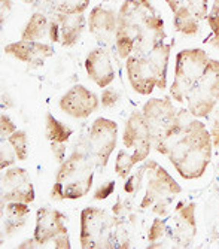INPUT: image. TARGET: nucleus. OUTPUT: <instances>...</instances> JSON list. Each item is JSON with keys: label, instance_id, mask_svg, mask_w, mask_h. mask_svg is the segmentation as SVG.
Listing matches in <instances>:
<instances>
[{"label": "nucleus", "instance_id": "obj_43", "mask_svg": "<svg viewBox=\"0 0 219 249\" xmlns=\"http://www.w3.org/2000/svg\"><path fill=\"white\" fill-rule=\"evenodd\" d=\"M164 2L168 5V8L171 9V12H176L179 9V6L184 3V0H164Z\"/></svg>", "mask_w": 219, "mask_h": 249}, {"label": "nucleus", "instance_id": "obj_40", "mask_svg": "<svg viewBox=\"0 0 219 249\" xmlns=\"http://www.w3.org/2000/svg\"><path fill=\"white\" fill-rule=\"evenodd\" d=\"M51 42H60V24L58 21L54 18L50 21V37H48Z\"/></svg>", "mask_w": 219, "mask_h": 249}, {"label": "nucleus", "instance_id": "obj_33", "mask_svg": "<svg viewBox=\"0 0 219 249\" xmlns=\"http://www.w3.org/2000/svg\"><path fill=\"white\" fill-rule=\"evenodd\" d=\"M207 24L210 27L212 36H210V39L206 40V43L210 45V47L215 48V50H219V14L209 12V15H207Z\"/></svg>", "mask_w": 219, "mask_h": 249}, {"label": "nucleus", "instance_id": "obj_12", "mask_svg": "<svg viewBox=\"0 0 219 249\" xmlns=\"http://www.w3.org/2000/svg\"><path fill=\"white\" fill-rule=\"evenodd\" d=\"M21 201L32 205L34 201V185L23 167H8L2 176V203Z\"/></svg>", "mask_w": 219, "mask_h": 249}, {"label": "nucleus", "instance_id": "obj_6", "mask_svg": "<svg viewBox=\"0 0 219 249\" xmlns=\"http://www.w3.org/2000/svg\"><path fill=\"white\" fill-rule=\"evenodd\" d=\"M212 58L204 50L191 48L182 50L176 55V64H174V79L170 87V97L184 103L192 85L200 79L203 72Z\"/></svg>", "mask_w": 219, "mask_h": 249}, {"label": "nucleus", "instance_id": "obj_37", "mask_svg": "<svg viewBox=\"0 0 219 249\" xmlns=\"http://www.w3.org/2000/svg\"><path fill=\"white\" fill-rule=\"evenodd\" d=\"M112 212L117 218H127V216H131L130 212H131V206L128 201H122L121 198L115 203L112 206Z\"/></svg>", "mask_w": 219, "mask_h": 249}, {"label": "nucleus", "instance_id": "obj_26", "mask_svg": "<svg viewBox=\"0 0 219 249\" xmlns=\"http://www.w3.org/2000/svg\"><path fill=\"white\" fill-rule=\"evenodd\" d=\"M136 164H139V161L133 152L127 148L119 149L117 160H115V173L118 175V178L127 179L131 175V170H133Z\"/></svg>", "mask_w": 219, "mask_h": 249}, {"label": "nucleus", "instance_id": "obj_31", "mask_svg": "<svg viewBox=\"0 0 219 249\" xmlns=\"http://www.w3.org/2000/svg\"><path fill=\"white\" fill-rule=\"evenodd\" d=\"M182 5H185V8L199 21L207 19V15H209V0H184Z\"/></svg>", "mask_w": 219, "mask_h": 249}, {"label": "nucleus", "instance_id": "obj_8", "mask_svg": "<svg viewBox=\"0 0 219 249\" xmlns=\"http://www.w3.org/2000/svg\"><path fill=\"white\" fill-rule=\"evenodd\" d=\"M146 188L140 209H151L158 200L173 198L182 193V187L155 160H146Z\"/></svg>", "mask_w": 219, "mask_h": 249}, {"label": "nucleus", "instance_id": "obj_45", "mask_svg": "<svg viewBox=\"0 0 219 249\" xmlns=\"http://www.w3.org/2000/svg\"><path fill=\"white\" fill-rule=\"evenodd\" d=\"M21 2H24V3H29V5H30V3L34 2V0H21Z\"/></svg>", "mask_w": 219, "mask_h": 249}, {"label": "nucleus", "instance_id": "obj_10", "mask_svg": "<svg viewBox=\"0 0 219 249\" xmlns=\"http://www.w3.org/2000/svg\"><path fill=\"white\" fill-rule=\"evenodd\" d=\"M122 145L135 154L139 163L148 160L149 152L152 149V141L149 125L142 110H133L127 118L122 133Z\"/></svg>", "mask_w": 219, "mask_h": 249}, {"label": "nucleus", "instance_id": "obj_44", "mask_svg": "<svg viewBox=\"0 0 219 249\" xmlns=\"http://www.w3.org/2000/svg\"><path fill=\"white\" fill-rule=\"evenodd\" d=\"M18 248H40V245H39V243L34 240V237H33V239H27L26 242L19 243Z\"/></svg>", "mask_w": 219, "mask_h": 249}, {"label": "nucleus", "instance_id": "obj_1", "mask_svg": "<svg viewBox=\"0 0 219 249\" xmlns=\"http://www.w3.org/2000/svg\"><path fill=\"white\" fill-rule=\"evenodd\" d=\"M212 151L210 131L199 118H195L186 124L167 158L182 179L192 180L204 175L212 160Z\"/></svg>", "mask_w": 219, "mask_h": 249}, {"label": "nucleus", "instance_id": "obj_19", "mask_svg": "<svg viewBox=\"0 0 219 249\" xmlns=\"http://www.w3.org/2000/svg\"><path fill=\"white\" fill-rule=\"evenodd\" d=\"M164 39H166L164 19L157 12L155 15L148 18V21L137 33L133 47V54L131 55H148L155 47L163 43Z\"/></svg>", "mask_w": 219, "mask_h": 249}, {"label": "nucleus", "instance_id": "obj_39", "mask_svg": "<svg viewBox=\"0 0 219 249\" xmlns=\"http://www.w3.org/2000/svg\"><path fill=\"white\" fill-rule=\"evenodd\" d=\"M50 246L52 248H58V249H69L70 248V239H69V233L67 234H63V236H58L57 239H54Z\"/></svg>", "mask_w": 219, "mask_h": 249}, {"label": "nucleus", "instance_id": "obj_14", "mask_svg": "<svg viewBox=\"0 0 219 249\" xmlns=\"http://www.w3.org/2000/svg\"><path fill=\"white\" fill-rule=\"evenodd\" d=\"M67 234L66 215L52 208H40L36 212V229L33 233L34 240L42 246H50V243L58 236Z\"/></svg>", "mask_w": 219, "mask_h": 249}, {"label": "nucleus", "instance_id": "obj_7", "mask_svg": "<svg viewBox=\"0 0 219 249\" xmlns=\"http://www.w3.org/2000/svg\"><path fill=\"white\" fill-rule=\"evenodd\" d=\"M186 106L194 118H207L219 102V61L210 60L206 71L186 96Z\"/></svg>", "mask_w": 219, "mask_h": 249}, {"label": "nucleus", "instance_id": "obj_4", "mask_svg": "<svg viewBox=\"0 0 219 249\" xmlns=\"http://www.w3.org/2000/svg\"><path fill=\"white\" fill-rule=\"evenodd\" d=\"M158 11L151 0H125L118 11V26L115 35V50L122 60L133 54L135 40L143 24Z\"/></svg>", "mask_w": 219, "mask_h": 249}, {"label": "nucleus", "instance_id": "obj_28", "mask_svg": "<svg viewBox=\"0 0 219 249\" xmlns=\"http://www.w3.org/2000/svg\"><path fill=\"white\" fill-rule=\"evenodd\" d=\"M15 154H17V158L19 161H26L27 160V155H29V139H27V133L24 130H17L15 133H12L9 138L6 139Z\"/></svg>", "mask_w": 219, "mask_h": 249}, {"label": "nucleus", "instance_id": "obj_25", "mask_svg": "<svg viewBox=\"0 0 219 249\" xmlns=\"http://www.w3.org/2000/svg\"><path fill=\"white\" fill-rule=\"evenodd\" d=\"M72 133L73 131L70 127H67L63 121H58L51 112H48L47 118H45V136L50 141V143H66L67 145Z\"/></svg>", "mask_w": 219, "mask_h": 249}, {"label": "nucleus", "instance_id": "obj_18", "mask_svg": "<svg viewBox=\"0 0 219 249\" xmlns=\"http://www.w3.org/2000/svg\"><path fill=\"white\" fill-rule=\"evenodd\" d=\"M85 71L88 78L100 88H107L115 79V69L107 51L101 47L88 53L85 58Z\"/></svg>", "mask_w": 219, "mask_h": 249}, {"label": "nucleus", "instance_id": "obj_5", "mask_svg": "<svg viewBox=\"0 0 219 249\" xmlns=\"http://www.w3.org/2000/svg\"><path fill=\"white\" fill-rule=\"evenodd\" d=\"M118 218L104 209L88 206L79 216V242L84 249L115 248V229Z\"/></svg>", "mask_w": 219, "mask_h": 249}, {"label": "nucleus", "instance_id": "obj_41", "mask_svg": "<svg viewBox=\"0 0 219 249\" xmlns=\"http://www.w3.org/2000/svg\"><path fill=\"white\" fill-rule=\"evenodd\" d=\"M210 139L213 148H219V120H213L210 125Z\"/></svg>", "mask_w": 219, "mask_h": 249}, {"label": "nucleus", "instance_id": "obj_35", "mask_svg": "<svg viewBox=\"0 0 219 249\" xmlns=\"http://www.w3.org/2000/svg\"><path fill=\"white\" fill-rule=\"evenodd\" d=\"M15 131H17L15 123L8 115L2 114V117H0V136H2V141H6Z\"/></svg>", "mask_w": 219, "mask_h": 249}, {"label": "nucleus", "instance_id": "obj_2", "mask_svg": "<svg viewBox=\"0 0 219 249\" xmlns=\"http://www.w3.org/2000/svg\"><path fill=\"white\" fill-rule=\"evenodd\" d=\"M151 130L152 148L158 154L168 155L186 124L192 120L188 109H176L173 99L151 97L142 107Z\"/></svg>", "mask_w": 219, "mask_h": 249}, {"label": "nucleus", "instance_id": "obj_27", "mask_svg": "<svg viewBox=\"0 0 219 249\" xmlns=\"http://www.w3.org/2000/svg\"><path fill=\"white\" fill-rule=\"evenodd\" d=\"M167 233V224L161 216H155L154 221H152L151 227L148 230V240L149 245L148 248H161L164 246L163 239Z\"/></svg>", "mask_w": 219, "mask_h": 249}, {"label": "nucleus", "instance_id": "obj_13", "mask_svg": "<svg viewBox=\"0 0 219 249\" xmlns=\"http://www.w3.org/2000/svg\"><path fill=\"white\" fill-rule=\"evenodd\" d=\"M195 209L197 205L192 203L179 201L178 206L174 208L173 213V225L167 230L171 242L174 246L188 248L192 245L195 234H197V221H195Z\"/></svg>", "mask_w": 219, "mask_h": 249}, {"label": "nucleus", "instance_id": "obj_34", "mask_svg": "<svg viewBox=\"0 0 219 249\" xmlns=\"http://www.w3.org/2000/svg\"><path fill=\"white\" fill-rule=\"evenodd\" d=\"M100 97H101V99H100L101 106H103L104 109H111V107H114V106L118 103V100H119V93L117 91V89H114V88H104Z\"/></svg>", "mask_w": 219, "mask_h": 249}, {"label": "nucleus", "instance_id": "obj_21", "mask_svg": "<svg viewBox=\"0 0 219 249\" xmlns=\"http://www.w3.org/2000/svg\"><path fill=\"white\" fill-rule=\"evenodd\" d=\"M170 53H171V43L163 42L146 55L157 78V88L161 89V91L167 88V71H168Z\"/></svg>", "mask_w": 219, "mask_h": 249}, {"label": "nucleus", "instance_id": "obj_15", "mask_svg": "<svg viewBox=\"0 0 219 249\" xmlns=\"http://www.w3.org/2000/svg\"><path fill=\"white\" fill-rule=\"evenodd\" d=\"M127 76L131 88L142 96H151L157 88V78L146 55H130L125 60Z\"/></svg>", "mask_w": 219, "mask_h": 249}, {"label": "nucleus", "instance_id": "obj_11", "mask_svg": "<svg viewBox=\"0 0 219 249\" xmlns=\"http://www.w3.org/2000/svg\"><path fill=\"white\" fill-rule=\"evenodd\" d=\"M61 112L75 120L88 118L96 110H99V96L84 85H73L66 91L58 102Z\"/></svg>", "mask_w": 219, "mask_h": 249}, {"label": "nucleus", "instance_id": "obj_23", "mask_svg": "<svg viewBox=\"0 0 219 249\" xmlns=\"http://www.w3.org/2000/svg\"><path fill=\"white\" fill-rule=\"evenodd\" d=\"M45 37H50V19L43 14L36 12L29 18L23 33H21V39L42 42V39Z\"/></svg>", "mask_w": 219, "mask_h": 249}, {"label": "nucleus", "instance_id": "obj_24", "mask_svg": "<svg viewBox=\"0 0 219 249\" xmlns=\"http://www.w3.org/2000/svg\"><path fill=\"white\" fill-rule=\"evenodd\" d=\"M200 22L186 8L181 5L176 12H173V27L184 36H197L200 33Z\"/></svg>", "mask_w": 219, "mask_h": 249}, {"label": "nucleus", "instance_id": "obj_9", "mask_svg": "<svg viewBox=\"0 0 219 249\" xmlns=\"http://www.w3.org/2000/svg\"><path fill=\"white\" fill-rule=\"evenodd\" d=\"M85 141L96 161V166L99 169H104L117 146L118 124L112 120L100 117L93 123Z\"/></svg>", "mask_w": 219, "mask_h": 249}, {"label": "nucleus", "instance_id": "obj_3", "mask_svg": "<svg viewBox=\"0 0 219 249\" xmlns=\"http://www.w3.org/2000/svg\"><path fill=\"white\" fill-rule=\"evenodd\" d=\"M94 167H97L96 161L85 141L60 164L50 194L51 198L63 201L85 197L91 191L94 182Z\"/></svg>", "mask_w": 219, "mask_h": 249}, {"label": "nucleus", "instance_id": "obj_36", "mask_svg": "<svg viewBox=\"0 0 219 249\" xmlns=\"http://www.w3.org/2000/svg\"><path fill=\"white\" fill-rule=\"evenodd\" d=\"M115 191V180H109V182H104L103 185H100L96 193H94V200H106L109 196H111L112 193Z\"/></svg>", "mask_w": 219, "mask_h": 249}, {"label": "nucleus", "instance_id": "obj_20", "mask_svg": "<svg viewBox=\"0 0 219 249\" xmlns=\"http://www.w3.org/2000/svg\"><path fill=\"white\" fill-rule=\"evenodd\" d=\"M55 19L60 24V43L64 48H70L81 39L86 19L84 14H58L55 15Z\"/></svg>", "mask_w": 219, "mask_h": 249}, {"label": "nucleus", "instance_id": "obj_16", "mask_svg": "<svg viewBox=\"0 0 219 249\" xmlns=\"http://www.w3.org/2000/svg\"><path fill=\"white\" fill-rule=\"evenodd\" d=\"M117 26H118V12L100 5L91 9V14L88 17V29L90 33L103 47H107V45H114L115 47Z\"/></svg>", "mask_w": 219, "mask_h": 249}, {"label": "nucleus", "instance_id": "obj_29", "mask_svg": "<svg viewBox=\"0 0 219 249\" xmlns=\"http://www.w3.org/2000/svg\"><path fill=\"white\" fill-rule=\"evenodd\" d=\"M91 0H54V8L58 14H84Z\"/></svg>", "mask_w": 219, "mask_h": 249}, {"label": "nucleus", "instance_id": "obj_38", "mask_svg": "<svg viewBox=\"0 0 219 249\" xmlns=\"http://www.w3.org/2000/svg\"><path fill=\"white\" fill-rule=\"evenodd\" d=\"M170 205H171V198H163V200H158L155 205L151 208V211L157 216H166L168 213Z\"/></svg>", "mask_w": 219, "mask_h": 249}, {"label": "nucleus", "instance_id": "obj_22", "mask_svg": "<svg viewBox=\"0 0 219 249\" xmlns=\"http://www.w3.org/2000/svg\"><path fill=\"white\" fill-rule=\"evenodd\" d=\"M30 215V208L26 203L9 201L3 203V227L8 234L24 227Z\"/></svg>", "mask_w": 219, "mask_h": 249}, {"label": "nucleus", "instance_id": "obj_30", "mask_svg": "<svg viewBox=\"0 0 219 249\" xmlns=\"http://www.w3.org/2000/svg\"><path fill=\"white\" fill-rule=\"evenodd\" d=\"M146 160L143 161V164L133 173V175H130L127 179H125V184H124V191L127 194H136L137 191L142 190L143 187V180L146 178Z\"/></svg>", "mask_w": 219, "mask_h": 249}, {"label": "nucleus", "instance_id": "obj_32", "mask_svg": "<svg viewBox=\"0 0 219 249\" xmlns=\"http://www.w3.org/2000/svg\"><path fill=\"white\" fill-rule=\"evenodd\" d=\"M18 158L12 145L8 141H2V146H0V169L6 170L8 167L14 166Z\"/></svg>", "mask_w": 219, "mask_h": 249}, {"label": "nucleus", "instance_id": "obj_17", "mask_svg": "<svg viewBox=\"0 0 219 249\" xmlns=\"http://www.w3.org/2000/svg\"><path fill=\"white\" fill-rule=\"evenodd\" d=\"M5 53L12 55L21 63L30 64L33 67L42 66L47 58L54 55V48L48 43H43L39 40H23L8 43L5 47Z\"/></svg>", "mask_w": 219, "mask_h": 249}, {"label": "nucleus", "instance_id": "obj_42", "mask_svg": "<svg viewBox=\"0 0 219 249\" xmlns=\"http://www.w3.org/2000/svg\"><path fill=\"white\" fill-rule=\"evenodd\" d=\"M11 9H12V2H11V0H2V24H5L6 15H9Z\"/></svg>", "mask_w": 219, "mask_h": 249}]
</instances>
